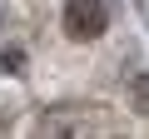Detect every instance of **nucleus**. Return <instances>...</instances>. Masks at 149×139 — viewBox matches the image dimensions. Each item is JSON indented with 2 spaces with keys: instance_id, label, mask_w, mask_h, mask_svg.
<instances>
[{
  "instance_id": "1",
  "label": "nucleus",
  "mask_w": 149,
  "mask_h": 139,
  "mask_svg": "<svg viewBox=\"0 0 149 139\" xmlns=\"http://www.w3.org/2000/svg\"><path fill=\"white\" fill-rule=\"evenodd\" d=\"M104 25H109V10L100 5V0H70V5H65V35H70L74 45L100 40Z\"/></svg>"
},
{
  "instance_id": "2",
  "label": "nucleus",
  "mask_w": 149,
  "mask_h": 139,
  "mask_svg": "<svg viewBox=\"0 0 149 139\" xmlns=\"http://www.w3.org/2000/svg\"><path fill=\"white\" fill-rule=\"evenodd\" d=\"M129 104H134V114H149V70H144V75H134V85H129Z\"/></svg>"
}]
</instances>
